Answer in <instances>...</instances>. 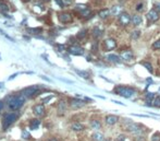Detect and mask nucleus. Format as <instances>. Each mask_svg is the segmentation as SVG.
<instances>
[{
	"label": "nucleus",
	"instance_id": "1",
	"mask_svg": "<svg viewBox=\"0 0 160 141\" xmlns=\"http://www.w3.org/2000/svg\"><path fill=\"white\" fill-rule=\"evenodd\" d=\"M24 102H25V97L21 93L16 96H11V97H9V99H8L7 102L8 108L12 112L19 111L20 108L23 106Z\"/></svg>",
	"mask_w": 160,
	"mask_h": 141
},
{
	"label": "nucleus",
	"instance_id": "2",
	"mask_svg": "<svg viewBox=\"0 0 160 141\" xmlns=\"http://www.w3.org/2000/svg\"><path fill=\"white\" fill-rule=\"evenodd\" d=\"M19 118V115L18 113H7V114L4 115L2 117V120H1V126H2V129L4 130H7L9 127L11 126L12 124L14 122H16V119Z\"/></svg>",
	"mask_w": 160,
	"mask_h": 141
},
{
	"label": "nucleus",
	"instance_id": "3",
	"mask_svg": "<svg viewBox=\"0 0 160 141\" xmlns=\"http://www.w3.org/2000/svg\"><path fill=\"white\" fill-rule=\"evenodd\" d=\"M40 89L34 85V87H28V88L24 89L22 92H21V94H22L25 99H30V97H34L38 94V93H40Z\"/></svg>",
	"mask_w": 160,
	"mask_h": 141
},
{
	"label": "nucleus",
	"instance_id": "4",
	"mask_svg": "<svg viewBox=\"0 0 160 141\" xmlns=\"http://www.w3.org/2000/svg\"><path fill=\"white\" fill-rule=\"evenodd\" d=\"M117 94L121 95L122 97H126L129 99L134 94V90L131 88H123V87H120V88H117V90H114Z\"/></svg>",
	"mask_w": 160,
	"mask_h": 141
},
{
	"label": "nucleus",
	"instance_id": "5",
	"mask_svg": "<svg viewBox=\"0 0 160 141\" xmlns=\"http://www.w3.org/2000/svg\"><path fill=\"white\" fill-rule=\"evenodd\" d=\"M69 53L71 55H74V56H81L84 54V48L81 47L80 45H76V44H73L68 48Z\"/></svg>",
	"mask_w": 160,
	"mask_h": 141
},
{
	"label": "nucleus",
	"instance_id": "6",
	"mask_svg": "<svg viewBox=\"0 0 160 141\" xmlns=\"http://www.w3.org/2000/svg\"><path fill=\"white\" fill-rule=\"evenodd\" d=\"M58 19L61 23L63 24H68V23H71L73 21V16L71 13L69 12H62V13H59L58 14Z\"/></svg>",
	"mask_w": 160,
	"mask_h": 141
},
{
	"label": "nucleus",
	"instance_id": "7",
	"mask_svg": "<svg viewBox=\"0 0 160 141\" xmlns=\"http://www.w3.org/2000/svg\"><path fill=\"white\" fill-rule=\"evenodd\" d=\"M33 112H34V114L38 117H45L46 115V108L44 106V104H37V105H35L33 106Z\"/></svg>",
	"mask_w": 160,
	"mask_h": 141
},
{
	"label": "nucleus",
	"instance_id": "8",
	"mask_svg": "<svg viewBox=\"0 0 160 141\" xmlns=\"http://www.w3.org/2000/svg\"><path fill=\"white\" fill-rule=\"evenodd\" d=\"M119 21L121 23L122 25H124L126 26L127 24H130V22H132V18L129 15V13H126V12H122L120 16H119Z\"/></svg>",
	"mask_w": 160,
	"mask_h": 141
},
{
	"label": "nucleus",
	"instance_id": "9",
	"mask_svg": "<svg viewBox=\"0 0 160 141\" xmlns=\"http://www.w3.org/2000/svg\"><path fill=\"white\" fill-rule=\"evenodd\" d=\"M103 46H105V50L110 52V50L114 49L117 47V43H115L113 38H107L106 41L103 42Z\"/></svg>",
	"mask_w": 160,
	"mask_h": 141
},
{
	"label": "nucleus",
	"instance_id": "10",
	"mask_svg": "<svg viewBox=\"0 0 160 141\" xmlns=\"http://www.w3.org/2000/svg\"><path fill=\"white\" fill-rule=\"evenodd\" d=\"M85 105V102L82 101V99H72L70 101V106L72 110H79L81 107H83Z\"/></svg>",
	"mask_w": 160,
	"mask_h": 141
},
{
	"label": "nucleus",
	"instance_id": "11",
	"mask_svg": "<svg viewBox=\"0 0 160 141\" xmlns=\"http://www.w3.org/2000/svg\"><path fill=\"white\" fill-rule=\"evenodd\" d=\"M159 12L157 11V10H155V9H152V10H150V11L147 13V19L150 21V22H156V21H158L159 20Z\"/></svg>",
	"mask_w": 160,
	"mask_h": 141
},
{
	"label": "nucleus",
	"instance_id": "12",
	"mask_svg": "<svg viewBox=\"0 0 160 141\" xmlns=\"http://www.w3.org/2000/svg\"><path fill=\"white\" fill-rule=\"evenodd\" d=\"M143 129V125H138V124H131L126 127V130L127 131H131V132H134V134H139Z\"/></svg>",
	"mask_w": 160,
	"mask_h": 141
},
{
	"label": "nucleus",
	"instance_id": "13",
	"mask_svg": "<svg viewBox=\"0 0 160 141\" xmlns=\"http://www.w3.org/2000/svg\"><path fill=\"white\" fill-rule=\"evenodd\" d=\"M67 108H68V104H67V102L63 101V99L59 101V103H58V113L60 115L64 114L65 111H67Z\"/></svg>",
	"mask_w": 160,
	"mask_h": 141
},
{
	"label": "nucleus",
	"instance_id": "14",
	"mask_svg": "<svg viewBox=\"0 0 160 141\" xmlns=\"http://www.w3.org/2000/svg\"><path fill=\"white\" fill-rule=\"evenodd\" d=\"M120 58L124 61H129L133 58V53H132L131 50H124V52H122Z\"/></svg>",
	"mask_w": 160,
	"mask_h": 141
},
{
	"label": "nucleus",
	"instance_id": "15",
	"mask_svg": "<svg viewBox=\"0 0 160 141\" xmlns=\"http://www.w3.org/2000/svg\"><path fill=\"white\" fill-rule=\"evenodd\" d=\"M107 60L110 61V62H113V64H120L121 62V58L118 55H113V54H110L107 56Z\"/></svg>",
	"mask_w": 160,
	"mask_h": 141
},
{
	"label": "nucleus",
	"instance_id": "16",
	"mask_svg": "<svg viewBox=\"0 0 160 141\" xmlns=\"http://www.w3.org/2000/svg\"><path fill=\"white\" fill-rule=\"evenodd\" d=\"M118 120H119V117L118 116H114V115H110V116H107L106 117V122H107V125H109V126L114 125Z\"/></svg>",
	"mask_w": 160,
	"mask_h": 141
},
{
	"label": "nucleus",
	"instance_id": "17",
	"mask_svg": "<svg viewBox=\"0 0 160 141\" xmlns=\"http://www.w3.org/2000/svg\"><path fill=\"white\" fill-rule=\"evenodd\" d=\"M111 14H113V15H120L123 12V8L121 7V6H113V7L111 8Z\"/></svg>",
	"mask_w": 160,
	"mask_h": 141
},
{
	"label": "nucleus",
	"instance_id": "18",
	"mask_svg": "<svg viewBox=\"0 0 160 141\" xmlns=\"http://www.w3.org/2000/svg\"><path fill=\"white\" fill-rule=\"evenodd\" d=\"M91 34H93V37L94 38H99L103 36V30H100L99 27H94L93 31H91Z\"/></svg>",
	"mask_w": 160,
	"mask_h": 141
},
{
	"label": "nucleus",
	"instance_id": "19",
	"mask_svg": "<svg viewBox=\"0 0 160 141\" xmlns=\"http://www.w3.org/2000/svg\"><path fill=\"white\" fill-rule=\"evenodd\" d=\"M142 21H143V19H142L141 15H133V18H132V23H133L135 26H137V25H139L142 23Z\"/></svg>",
	"mask_w": 160,
	"mask_h": 141
},
{
	"label": "nucleus",
	"instance_id": "20",
	"mask_svg": "<svg viewBox=\"0 0 160 141\" xmlns=\"http://www.w3.org/2000/svg\"><path fill=\"white\" fill-rule=\"evenodd\" d=\"M110 14H111V12H110V10H108V9H103V10L98 12V15L101 18V19H106V18H108Z\"/></svg>",
	"mask_w": 160,
	"mask_h": 141
},
{
	"label": "nucleus",
	"instance_id": "21",
	"mask_svg": "<svg viewBox=\"0 0 160 141\" xmlns=\"http://www.w3.org/2000/svg\"><path fill=\"white\" fill-rule=\"evenodd\" d=\"M39 126H40V120H39V119H33V120H30V129H37Z\"/></svg>",
	"mask_w": 160,
	"mask_h": 141
},
{
	"label": "nucleus",
	"instance_id": "22",
	"mask_svg": "<svg viewBox=\"0 0 160 141\" xmlns=\"http://www.w3.org/2000/svg\"><path fill=\"white\" fill-rule=\"evenodd\" d=\"M71 128H72L74 131H82V130H84L85 127H84L82 124H80V122H74V124H72Z\"/></svg>",
	"mask_w": 160,
	"mask_h": 141
},
{
	"label": "nucleus",
	"instance_id": "23",
	"mask_svg": "<svg viewBox=\"0 0 160 141\" xmlns=\"http://www.w3.org/2000/svg\"><path fill=\"white\" fill-rule=\"evenodd\" d=\"M89 125H91V127L93 129H96V130L101 128V124H100V122H98V120H94V119H93V120H91Z\"/></svg>",
	"mask_w": 160,
	"mask_h": 141
},
{
	"label": "nucleus",
	"instance_id": "24",
	"mask_svg": "<svg viewBox=\"0 0 160 141\" xmlns=\"http://www.w3.org/2000/svg\"><path fill=\"white\" fill-rule=\"evenodd\" d=\"M91 15V11L89 9H85L83 11H81V16L84 18V19H88Z\"/></svg>",
	"mask_w": 160,
	"mask_h": 141
},
{
	"label": "nucleus",
	"instance_id": "25",
	"mask_svg": "<svg viewBox=\"0 0 160 141\" xmlns=\"http://www.w3.org/2000/svg\"><path fill=\"white\" fill-rule=\"evenodd\" d=\"M87 35V30L86 29H83V30H81L79 33H77V39H83V38H85V36Z\"/></svg>",
	"mask_w": 160,
	"mask_h": 141
},
{
	"label": "nucleus",
	"instance_id": "26",
	"mask_svg": "<svg viewBox=\"0 0 160 141\" xmlns=\"http://www.w3.org/2000/svg\"><path fill=\"white\" fill-rule=\"evenodd\" d=\"M8 11H9V7H8V4H4V2H0V12L6 14Z\"/></svg>",
	"mask_w": 160,
	"mask_h": 141
},
{
	"label": "nucleus",
	"instance_id": "27",
	"mask_svg": "<svg viewBox=\"0 0 160 141\" xmlns=\"http://www.w3.org/2000/svg\"><path fill=\"white\" fill-rule=\"evenodd\" d=\"M93 140L94 141H103V135L100 132H95L93 135Z\"/></svg>",
	"mask_w": 160,
	"mask_h": 141
},
{
	"label": "nucleus",
	"instance_id": "28",
	"mask_svg": "<svg viewBox=\"0 0 160 141\" xmlns=\"http://www.w3.org/2000/svg\"><path fill=\"white\" fill-rule=\"evenodd\" d=\"M141 65H143L145 67V68L148 70L149 72H152V66L149 64V62H146V61H143V62H141Z\"/></svg>",
	"mask_w": 160,
	"mask_h": 141
},
{
	"label": "nucleus",
	"instance_id": "29",
	"mask_svg": "<svg viewBox=\"0 0 160 141\" xmlns=\"http://www.w3.org/2000/svg\"><path fill=\"white\" fill-rule=\"evenodd\" d=\"M77 74L80 77H82V78H84V79H88V78H89V73L86 72V71H80V70H77Z\"/></svg>",
	"mask_w": 160,
	"mask_h": 141
},
{
	"label": "nucleus",
	"instance_id": "30",
	"mask_svg": "<svg viewBox=\"0 0 160 141\" xmlns=\"http://www.w3.org/2000/svg\"><path fill=\"white\" fill-rule=\"evenodd\" d=\"M28 32H30L32 34H38V33H42V29H40V27H37V29H30V30H28Z\"/></svg>",
	"mask_w": 160,
	"mask_h": 141
},
{
	"label": "nucleus",
	"instance_id": "31",
	"mask_svg": "<svg viewBox=\"0 0 160 141\" xmlns=\"http://www.w3.org/2000/svg\"><path fill=\"white\" fill-rule=\"evenodd\" d=\"M139 35H141V32L139 31H134L132 35H131V37L133 38V39H137V38L139 37Z\"/></svg>",
	"mask_w": 160,
	"mask_h": 141
},
{
	"label": "nucleus",
	"instance_id": "32",
	"mask_svg": "<svg viewBox=\"0 0 160 141\" xmlns=\"http://www.w3.org/2000/svg\"><path fill=\"white\" fill-rule=\"evenodd\" d=\"M154 96H155V94L154 93H146V95H145V99H146V101L147 102H149V101H152V99H154Z\"/></svg>",
	"mask_w": 160,
	"mask_h": 141
},
{
	"label": "nucleus",
	"instance_id": "33",
	"mask_svg": "<svg viewBox=\"0 0 160 141\" xmlns=\"http://www.w3.org/2000/svg\"><path fill=\"white\" fill-rule=\"evenodd\" d=\"M75 9L81 12V11H83V10H85V9H87V7H86L85 4H77V6L75 7Z\"/></svg>",
	"mask_w": 160,
	"mask_h": 141
},
{
	"label": "nucleus",
	"instance_id": "34",
	"mask_svg": "<svg viewBox=\"0 0 160 141\" xmlns=\"http://www.w3.org/2000/svg\"><path fill=\"white\" fill-rule=\"evenodd\" d=\"M152 141H160V134L159 132H156L152 137Z\"/></svg>",
	"mask_w": 160,
	"mask_h": 141
},
{
	"label": "nucleus",
	"instance_id": "35",
	"mask_svg": "<svg viewBox=\"0 0 160 141\" xmlns=\"http://www.w3.org/2000/svg\"><path fill=\"white\" fill-rule=\"evenodd\" d=\"M152 48L154 49H160V39H158L157 42H155L152 44Z\"/></svg>",
	"mask_w": 160,
	"mask_h": 141
},
{
	"label": "nucleus",
	"instance_id": "36",
	"mask_svg": "<svg viewBox=\"0 0 160 141\" xmlns=\"http://www.w3.org/2000/svg\"><path fill=\"white\" fill-rule=\"evenodd\" d=\"M152 105L156 107H160V99L159 97H157V99H154V103H152Z\"/></svg>",
	"mask_w": 160,
	"mask_h": 141
},
{
	"label": "nucleus",
	"instance_id": "37",
	"mask_svg": "<svg viewBox=\"0 0 160 141\" xmlns=\"http://www.w3.org/2000/svg\"><path fill=\"white\" fill-rule=\"evenodd\" d=\"M117 141H125V136H124V135H120V136L117 138Z\"/></svg>",
	"mask_w": 160,
	"mask_h": 141
},
{
	"label": "nucleus",
	"instance_id": "38",
	"mask_svg": "<svg viewBox=\"0 0 160 141\" xmlns=\"http://www.w3.org/2000/svg\"><path fill=\"white\" fill-rule=\"evenodd\" d=\"M53 96H48V97H45V99H42V104H45V103H48L50 99H52Z\"/></svg>",
	"mask_w": 160,
	"mask_h": 141
},
{
	"label": "nucleus",
	"instance_id": "39",
	"mask_svg": "<svg viewBox=\"0 0 160 141\" xmlns=\"http://www.w3.org/2000/svg\"><path fill=\"white\" fill-rule=\"evenodd\" d=\"M62 1H63V4H64L65 7V6H70V4H72L73 0H62Z\"/></svg>",
	"mask_w": 160,
	"mask_h": 141
},
{
	"label": "nucleus",
	"instance_id": "40",
	"mask_svg": "<svg viewBox=\"0 0 160 141\" xmlns=\"http://www.w3.org/2000/svg\"><path fill=\"white\" fill-rule=\"evenodd\" d=\"M56 2H57V4L59 6V7H61V8L64 7V4H63V1H62V0H56Z\"/></svg>",
	"mask_w": 160,
	"mask_h": 141
},
{
	"label": "nucleus",
	"instance_id": "41",
	"mask_svg": "<svg viewBox=\"0 0 160 141\" xmlns=\"http://www.w3.org/2000/svg\"><path fill=\"white\" fill-rule=\"evenodd\" d=\"M143 8H144V4H138L136 7V10L137 11H141V10H143Z\"/></svg>",
	"mask_w": 160,
	"mask_h": 141
},
{
	"label": "nucleus",
	"instance_id": "42",
	"mask_svg": "<svg viewBox=\"0 0 160 141\" xmlns=\"http://www.w3.org/2000/svg\"><path fill=\"white\" fill-rule=\"evenodd\" d=\"M23 138H25V139H27V138H30V136H28V134H27L26 131H24L23 132V136H22Z\"/></svg>",
	"mask_w": 160,
	"mask_h": 141
},
{
	"label": "nucleus",
	"instance_id": "43",
	"mask_svg": "<svg viewBox=\"0 0 160 141\" xmlns=\"http://www.w3.org/2000/svg\"><path fill=\"white\" fill-rule=\"evenodd\" d=\"M4 107V101H0V111Z\"/></svg>",
	"mask_w": 160,
	"mask_h": 141
},
{
	"label": "nucleus",
	"instance_id": "44",
	"mask_svg": "<svg viewBox=\"0 0 160 141\" xmlns=\"http://www.w3.org/2000/svg\"><path fill=\"white\" fill-rule=\"evenodd\" d=\"M156 8L159 10V12H160V4H156Z\"/></svg>",
	"mask_w": 160,
	"mask_h": 141
},
{
	"label": "nucleus",
	"instance_id": "45",
	"mask_svg": "<svg viewBox=\"0 0 160 141\" xmlns=\"http://www.w3.org/2000/svg\"><path fill=\"white\" fill-rule=\"evenodd\" d=\"M48 141H59L58 139H56V138H51V139H49Z\"/></svg>",
	"mask_w": 160,
	"mask_h": 141
},
{
	"label": "nucleus",
	"instance_id": "46",
	"mask_svg": "<svg viewBox=\"0 0 160 141\" xmlns=\"http://www.w3.org/2000/svg\"><path fill=\"white\" fill-rule=\"evenodd\" d=\"M42 2H49L50 0H42Z\"/></svg>",
	"mask_w": 160,
	"mask_h": 141
},
{
	"label": "nucleus",
	"instance_id": "47",
	"mask_svg": "<svg viewBox=\"0 0 160 141\" xmlns=\"http://www.w3.org/2000/svg\"><path fill=\"white\" fill-rule=\"evenodd\" d=\"M0 88H2V83H0Z\"/></svg>",
	"mask_w": 160,
	"mask_h": 141
},
{
	"label": "nucleus",
	"instance_id": "48",
	"mask_svg": "<svg viewBox=\"0 0 160 141\" xmlns=\"http://www.w3.org/2000/svg\"><path fill=\"white\" fill-rule=\"evenodd\" d=\"M105 141H110V140H105Z\"/></svg>",
	"mask_w": 160,
	"mask_h": 141
}]
</instances>
